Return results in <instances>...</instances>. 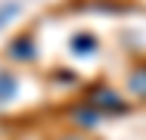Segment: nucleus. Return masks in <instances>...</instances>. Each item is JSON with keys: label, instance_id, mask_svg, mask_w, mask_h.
Wrapping results in <instances>:
<instances>
[{"label": "nucleus", "instance_id": "nucleus-1", "mask_svg": "<svg viewBox=\"0 0 146 140\" xmlns=\"http://www.w3.org/2000/svg\"><path fill=\"white\" fill-rule=\"evenodd\" d=\"M75 50H78V53L93 50V37H84V34H81V37H75Z\"/></svg>", "mask_w": 146, "mask_h": 140}, {"label": "nucleus", "instance_id": "nucleus-2", "mask_svg": "<svg viewBox=\"0 0 146 140\" xmlns=\"http://www.w3.org/2000/svg\"><path fill=\"white\" fill-rule=\"evenodd\" d=\"M96 103H103V106H118V100H112V93H106V90L96 97Z\"/></svg>", "mask_w": 146, "mask_h": 140}]
</instances>
